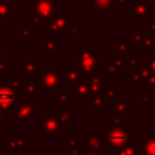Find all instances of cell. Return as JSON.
<instances>
[{
	"label": "cell",
	"instance_id": "cell-1",
	"mask_svg": "<svg viewBox=\"0 0 155 155\" xmlns=\"http://www.w3.org/2000/svg\"><path fill=\"white\" fill-rule=\"evenodd\" d=\"M130 127L111 126L107 132L103 133V139L109 144V147L114 149H121L127 144V140L130 139Z\"/></svg>",
	"mask_w": 155,
	"mask_h": 155
},
{
	"label": "cell",
	"instance_id": "cell-2",
	"mask_svg": "<svg viewBox=\"0 0 155 155\" xmlns=\"http://www.w3.org/2000/svg\"><path fill=\"white\" fill-rule=\"evenodd\" d=\"M75 61L81 76L87 78L91 75H97V57L92 54V52L88 48L76 53Z\"/></svg>",
	"mask_w": 155,
	"mask_h": 155
},
{
	"label": "cell",
	"instance_id": "cell-3",
	"mask_svg": "<svg viewBox=\"0 0 155 155\" xmlns=\"http://www.w3.org/2000/svg\"><path fill=\"white\" fill-rule=\"evenodd\" d=\"M31 17H39L41 21L52 19L57 16V5L58 0H33Z\"/></svg>",
	"mask_w": 155,
	"mask_h": 155
},
{
	"label": "cell",
	"instance_id": "cell-4",
	"mask_svg": "<svg viewBox=\"0 0 155 155\" xmlns=\"http://www.w3.org/2000/svg\"><path fill=\"white\" fill-rule=\"evenodd\" d=\"M42 86L52 92H58L59 88H62L64 86V81H65V78H61L57 73L53 71L52 69V65L48 67V69L46 71L42 73V75L38 79Z\"/></svg>",
	"mask_w": 155,
	"mask_h": 155
},
{
	"label": "cell",
	"instance_id": "cell-5",
	"mask_svg": "<svg viewBox=\"0 0 155 155\" xmlns=\"http://www.w3.org/2000/svg\"><path fill=\"white\" fill-rule=\"evenodd\" d=\"M130 13L137 21H145L149 16L153 15L151 6L147 2V0H137L136 4L131 5Z\"/></svg>",
	"mask_w": 155,
	"mask_h": 155
},
{
	"label": "cell",
	"instance_id": "cell-6",
	"mask_svg": "<svg viewBox=\"0 0 155 155\" xmlns=\"http://www.w3.org/2000/svg\"><path fill=\"white\" fill-rule=\"evenodd\" d=\"M42 124H44V130L54 137L58 136V133L63 131V125L58 121V119H56L53 116L45 115L42 117Z\"/></svg>",
	"mask_w": 155,
	"mask_h": 155
},
{
	"label": "cell",
	"instance_id": "cell-7",
	"mask_svg": "<svg viewBox=\"0 0 155 155\" xmlns=\"http://www.w3.org/2000/svg\"><path fill=\"white\" fill-rule=\"evenodd\" d=\"M48 31H69V18L65 16H56L48 21Z\"/></svg>",
	"mask_w": 155,
	"mask_h": 155
},
{
	"label": "cell",
	"instance_id": "cell-8",
	"mask_svg": "<svg viewBox=\"0 0 155 155\" xmlns=\"http://www.w3.org/2000/svg\"><path fill=\"white\" fill-rule=\"evenodd\" d=\"M86 139H87V144H86V154H99L102 155V140L99 137H97L94 133L87 132L86 133Z\"/></svg>",
	"mask_w": 155,
	"mask_h": 155
},
{
	"label": "cell",
	"instance_id": "cell-9",
	"mask_svg": "<svg viewBox=\"0 0 155 155\" xmlns=\"http://www.w3.org/2000/svg\"><path fill=\"white\" fill-rule=\"evenodd\" d=\"M16 97L17 94L8 85L0 84V104L1 105H5V107L11 105Z\"/></svg>",
	"mask_w": 155,
	"mask_h": 155
},
{
	"label": "cell",
	"instance_id": "cell-10",
	"mask_svg": "<svg viewBox=\"0 0 155 155\" xmlns=\"http://www.w3.org/2000/svg\"><path fill=\"white\" fill-rule=\"evenodd\" d=\"M86 84H87V86H88V88H90V93H91L92 98H93L94 96H97V94L101 93V90H102V87H101L102 79H101L99 76H97V75L87 76V78H86Z\"/></svg>",
	"mask_w": 155,
	"mask_h": 155
},
{
	"label": "cell",
	"instance_id": "cell-11",
	"mask_svg": "<svg viewBox=\"0 0 155 155\" xmlns=\"http://www.w3.org/2000/svg\"><path fill=\"white\" fill-rule=\"evenodd\" d=\"M142 151L147 155H155V137L142 138Z\"/></svg>",
	"mask_w": 155,
	"mask_h": 155
},
{
	"label": "cell",
	"instance_id": "cell-12",
	"mask_svg": "<svg viewBox=\"0 0 155 155\" xmlns=\"http://www.w3.org/2000/svg\"><path fill=\"white\" fill-rule=\"evenodd\" d=\"M142 151V149H137L136 145L132 144H126L121 149H115L114 155H138Z\"/></svg>",
	"mask_w": 155,
	"mask_h": 155
},
{
	"label": "cell",
	"instance_id": "cell-13",
	"mask_svg": "<svg viewBox=\"0 0 155 155\" xmlns=\"http://www.w3.org/2000/svg\"><path fill=\"white\" fill-rule=\"evenodd\" d=\"M75 98H92L90 88L86 82H78L75 90Z\"/></svg>",
	"mask_w": 155,
	"mask_h": 155
},
{
	"label": "cell",
	"instance_id": "cell-14",
	"mask_svg": "<svg viewBox=\"0 0 155 155\" xmlns=\"http://www.w3.org/2000/svg\"><path fill=\"white\" fill-rule=\"evenodd\" d=\"M13 7L8 4L7 0L0 2V21H7L10 15H13Z\"/></svg>",
	"mask_w": 155,
	"mask_h": 155
},
{
	"label": "cell",
	"instance_id": "cell-15",
	"mask_svg": "<svg viewBox=\"0 0 155 155\" xmlns=\"http://www.w3.org/2000/svg\"><path fill=\"white\" fill-rule=\"evenodd\" d=\"M130 53V46L126 44L125 39L121 38L117 44L114 45V54H128Z\"/></svg>",
	"mask_w": 155,
	"mask_h": 155
},
{
	"label": "cell",
	"instance_id": "cell-16",
	"mask_svg": "<svg viewBox=\"0 0 155 155\" xmlns=\"http://www.w3.org/2000/svg\"><path fill=\"white\" fill-rule=\"evenodd\" d=\"M113 0H93L92 10L94 11H103V10H110L113 7Z\"/></svg>",
	"mask_w": 155,
	"mask_h": 155
},
{
	"label": "cell",
	"instance_id": "cell-17",
	"mask_svg": "<svg viewBox=\"0 0 155 155\" xmlns=\"http://www.w3.org/2000/svg\"><path fill=\"white\" fill-rule=\"evenodd\" d=\"M80 76H81V74H80L79 68H78L76 65H70L64 78H65V81L75 82V81H78V80L80 79Z\"/></svg>",
	"mask_w": 155,
	"mask_h": 155
},
{
	"label": "cell",
	"instance_id": "cell-18",
	"mask_svg": "<svg viewBox=\"0 0 155 155\" xmlns=\"http://www.w3.org/2000/svg\"><path fill=\"white\" fill-rule=\"evenodd\" d=\"M101 94H102L103 97H105L108 101H109V98L117 99V97H119V88H117V87L102 88V90H101Z\"/></svg>",
	"mask_w": 155,
	"mask_h": 155
},
{
	"label": "cell",
	"instance_id": "cell-19",
	"mask_svg": "<svg viewBox=\"0 0 155 155\" xmlns=\"http://www.w3.org/2000/svg\"><path fill=\"white\" fill-rule=\"evenodd\" d=\"M114 107V114L115 115H121L124 111H126L127 110V108H128V105H127V103H125L124 101H120L119 98L117 99H114V104H113Z\"/></svg>",
	"mask_w": 155,
	"mask_h": 155
},
{
	"label": "cell",
	"instance_id": "cell-20",
	"mask_svg": "<svg viewBox=\"0 0 155 155\" xmlns=\"http://www.w3.org/2000/svg\"><path fill=\"white\" fill-rule=\"evenodd\" d=\"M105 104H108V99L105 97H103L102 94H97L92 98L91 107H92V109H99Z\"/></svg>",
	"mask_w": 155,
	"mask_h": 155
},
{
	"label": "cell",
	"instance_id": "cell-21",
	"mask_svg": "<svg viewBox=\"0 0 155 155\" xmlns=\"http://www.w3.org/2000/svg\"><path fill=\"white\" fill-rule=\"evenodd\" d=\"M74 119H75V116L71 115V114H69L67 110H63V109L59 110V120L62 121V125L63 126H69L70 121H73Z\"/></svg>",
	"mask_w": 155,
	"mask_h": 155
},
{
	"label": "cell",
	"instance_id": "cell-22",
	"mask_svg": "<svg viewBox=\"0 0 155 155\" xmlns=\"http://www.w3.org/2000/svg\"><path fill=\"white\" fill-rule=\"evenodd\" d=\"M154 44H155V42H154V38H153V35L149 34V33H144V35H143V40H142V42H140L142 47H143L144 50H150L151 46H153Z\"/></svg>",
	"mask_w": 155,
	"mask_h": 155
},
{
	"label": "cell",
	"instance_id": "cell-23",
	"mask_svg": "<svg viewBox=\"0 0 155 155\" xmlns=\"http://www.w3.org/2000/svg\"><path fill=\"white\" fill-rule=\"evenodd\" d=\"M103 70H104V71H107L108 74L113 75V76H117V75H119V73H120V71H119V69H117V67H116V65H115V63H114V59H109L108 64L103 67Z\"/></svg>",
	"mask_w": 155,
	"mask_h": 155
},
{
	"label": "cell",
	"instance_id": "cell-24",
	"mask_svg": "<svg viewBox=\"0 0 155 155\" xmlns=\"http://www.w3.org/2000/svg\"><path fill=\"white\" fill-rule=\"evenodd\" d=\"M21 69H22L28 76H33V75L36 74V64H35V62H28L27 64L22 65Z\"/></svg>",
	"mask_w": 155,
	"mask_h": 155
},
{
	"label": "cell",
	"instance_id": "cell-25",
	"mask_svg": "<svg viewBox=\"0 0 155 155\" xmlns=\"http://www.w3.org/2000/svg\"><path fill=\"white\" fill-rule=\"evenodd\" d=\"M114 63L117 67L119 71H122L126 67V58L124 54H114Z\"/></svg>",
	"mask_w": 155,
	"mask_h": 155
},
{
	"label": "cell",
	"instance_id": "cell-26",
	"mask_svg": "<svg viewBox=\"0 0 155 155\" xmlns=\"http://www.w3.org/2000/svg\"><path fill=\"white\" fill-rule=\"evenodd\" d=\"M65 148H70L71 150H80L81 148V139L79 137H73L68 143L64 144Z\"/></svg>",
	"mask_w": 155,
	"mask_h": 155
},
{
	"label": "cell",
	"instance_id": "cell-27",
	"mask_svg": "<svg viewBox=\"0 0 155 155\" xmlns=\"http://www.w3.org/2000/svg\"><path fill=\"white\" fill-rule=\"evenodd\" d=\"M57 45H58V39L57 38H53V39H51V40H48L46 44H45V48H46V51L51 54V53H53V51L56 50V47H57Z\"/></svg>",
	"mask_w": 155,
	"mask_h": 155
},
{
	"label": "cell",
	"instance_id": "cell-28",
	"mask_svg": "<svg viewBox=\"0 0 155 155\" xmlns=\"http://www.w3.org/2000/svg\"><path fill=\"white\" fill-rule=\"evenodd\" d=\"M140 64H142V62H140V59H138V58H136V57H130L128 59H126V65H128L130 68H131V70H132V73L134 71V68L136 67H140Z\"/></svg>",
	"mask_w": 155,
	"mask_h": 155
},
{
	"label": "cell",
	"instance_id": "cell-29",
	"mask_svg": "<svg viewBox=\"0 0 155 155\" xmlns=\"http://www.w3.org/2000/svg\"><path fill=\"white\" fill-rule=\"evenodd\" d=\"M21 117H23V116H29V115H31V114H34V107L31 105V104H29V105H22L21 107Z\"/></svg>",
	"mask_w": 155,
	"mask_h": 155
},
{
	"label": "cell",
	"instance_id": "cell-30",
	"mask_svg": "<svg viewBox=\"0 0 155 155\" xmlns=\"http://www.w3.org/2000/svg\"><path fill=\"white\" fill-rule=\"evenodd\" d=\"M143 35L144 33H131L130 34V41L132 44H140L142 40H143Z\"/></svg>",
	"mask_w": 155,
	"mask_h": 155
},
{
	"label": "cell",
	"instance_id": "cell-31",
	"mask_svg": "<svg viewBox=\"0 0 155 155\" xmlns=\"http://www.w3.org/2000/svg\"><path fill=\"white\" fill-rule=\"evenodd\" d=\"M151 73H153V71H151L148 67H147V68H142V69H140V71H139L140 78H142V81H143V80H144V81H147V80H148V78L151 75Z\"/></svg>",
	"mask_w": 155,
	"mask_h": 155
},
{
	"label": "cell",
	"instance_id": "cell-32",
	"mask_svg": "<svg viewBox=\"0 0 155 155\" xmlns=\"http://www.w3.org/2000/svg\"><path fill=\"white\" fill-rule=\"evenodd\" d=\"M36 85H35V82H29V84H27V86H25V88H24V91L27 92V94L28 96H30V93L35 97V90H36V87H35Z\"/></svg>",
	"mask_w": 155,
	"mask_h": 155
},
{
	"label": "cell",
	"instance_id": "cell-33",
	"mask_svg": "<svg viewBox=\"0 0 155 155\" xmlns=\"http://www.w3.org/2000/svg\"><path fill=\"white\" fill-rule=\"evenodd\" d=\"M140 101H142L143 104H151V102H153V94H151L150 92H148V93H143Z\"/></svg>",
	"mask_w": 155,
	"mask_h": 155
},
{
	"label": "cell",
	"instance_id": "cell-34",
	"mask_svg": "<svg viewBox=\"0 0 155 155\" xmlns=\"http://www.w3.org/2000/svg\"><path fill=\"white\" fill-rule=\"evenodd\" d=\"M69 35L71 38H80L81 36L80 29L79 28H69Z\"/></svg>",
	"mask_w": 155,
	"mask_h": 155
},
{
	"label": "cell",
	"instance_id": "cell-35",
	"mask_svg": "<svg viewBox=\"0 0 155 155\" xmlns=\"http://www.w3.org/2000/svg\"><path fill=\"white\" fill-rule=\"evenodd\" d=\"M124 115H115V125L117 127H124Z\"/></svg>",
	"mask_w": 155,
	"mask_h": 155
},
{
	"label": "cell",
	"instance_id": "cell-36",
	"mask_svg": "<svg viewBox=\"0 0 155 155\" xmlns=\"http://www.w3.org/2000/svg\"><path fill=\"white\" fill-rule=\"evenodd\" d=\"M59 103L64 104V103H69V94L68 93H62L59 96Z\"/></svg>",
	"mask_w": 155,
	"mask_h": 155
},
{
	"label": "cell",
	"instance_id": "cell-37",
	"mask_svg": "<svg viewBox=\"0 0 155 155\" xmlns=\"http://www.w3.org/2000/svg\"><path fill=\"white\" fill-rule=\"evenodd\" d=\"M131 81L132 82H136V81H142V78H140V74H139V71H137V73H132V75H131Z\"/></svg>",
	"mask_w": 155,
	"mask_h": 155
},
{
	"label": "cell",
	"instance_id": "cell-38",
	"mask_svg": "<svg viewBox=\"0 0 155 155\" xmlns=\"http://www.w3.org/2000/svg\"><path fill=\"white\" fill-rule=\"evenodd\" d=\"M147 27H148L147 33H149V34L155 33V22H148L147 23Z\"/></svg>",
	"mask_w": 155,
	"mask_h": 155
},
{
	"label": "cell",
	"instance_id": "cell-39",
	"mask_svg": "<svg viewBox=\"0 0 155 155\" xmlns=\"http://www.w3.org/2000/svg\"><path fill=\"white\" fill-rule=\"evenodd\" d=\"M148 68L154 73L155 71V56L154 57H151V59L148 62Z\"/></svg>",
	"mask_w": 155,
	"mask_h": 155
},
{
	"label": "cell",
	"instance_id": "cell-40",
	"mask_svg": "<svg viewBox=\"0 0 155 155\" xmlns=\"http://www.w3.org/2000/svg\"><path fill=\"white\" fill-rule=\"evenodd\" d=\"M41 23H42V21H41L39 17H31V25H33V27L40 25Z\"/></svg>",
	"mask_w": 155,
	"mask_h": 155
},
{
	"label": "cell",
	"instance_id": "cell-41",
	"mask_svg": "<svg viewBox=\"0 0 155 155\" xmlns=\"http://www.w3.org/2000/svg\"><path fill=\"white\" fill-rule=\"evenodd\" d=\"M8 62L7 61H4V59H0V70H7L8 68Z\"/></svg>",
	"mask_w": 155,
	"mask_h": 155
},
{
	"label": "cell",
	"instance_id": "cell-42",
	"mask_svg": "<svg viewBox=\"0 0 155 155\" xmlns=\"http://www.w3.org/2000/svg\"><path fill=\"white\" fill-rule=\"evenodd\" d=\"M28 35H30V31L24 30V28H22V36H28Z\"/></svg>",
	"mask_w": 155,
	"mask_h": 155
},
{
	"label": "cell",
	"instance_id": "cell-43",
	"mask_svg": "<svg viewBox=\"0 0 155 155\" xmlns=\"http://www.w3.org/2000/svg\"><path fill=\"white\" fill-rule=\"evenodd\" d=\"M70 155H86V154H81L79 150H71L70 151Z\"/></svg>",
	"mask_w": 155,
	"mask_h": 155
},
{
	"label": "cell",
	"instance_id": "cell-44",
	"mask_svg": "<svg viewBox=\"0 0 155 155\" xmlns=\"http://www.w3.org/2000/svg\"><path fill=\"white\" fill-rule=\"evenodd\" d=\"M113 2H114V4H116V5H121V4H124V2H125V0H113Z\"/></svg>",
	"mask_w": 155,
	"mask_h": 155
},
{
	"label": "cell",
	"instance_id": "cell-45",
	"mask_svg": "<svg viewBox=\"0 0 155 155\" xmlns=\"http://www.w3.org/2000/svg\"><path fill=\"white\" fill-rule=\"evenodd\" d=\"M147 2L151 6V5H154V4H155V0H147Z\"/></svg>",
	"mask_w": 155,
	"mask_h": 155
},
{
	"label": "cell",
	"instance_id": "cell-46",
	"mask_svg": "<svg viewBox=\"0 0 155 155\" xmlns=\"http://www.w3.org/2000/svg\"><path fill=\"white\" fill-rule=\"evenodd\" d=\"M153 120H155V109L153 110Z\"/></svg>",
	"mask_w": 155,
	"mask_h": 155
},
{
	"label": "cell",
	"instance_id": "cell-47",
	"mask_svg": "<svg viewBox=\"0 0 155 155\" xmlns=\"http://www.w3.org/2000/svg\"><path fill=\"white\" fill-rule=\"evenodd\" d=\"M86 155H99V154H86Z\"/></svg>",
	"mask_w": 155,
	"mask_h": 155
},
{
	"label": "cell",
	"instance_id": "cell-48",
	"mask_svg": "<svg viewBox=\"0 0 155 155\" xmlns=\"http://www.w3.org/2000/svg\"><path fill=\"white\" fill-rule=\"evenodd\" d=\"M154 42H155V39H154Z\"/></svg>",
	"mask_w": 155,
	"mask_h": 155
},
{
	"label": "cell",
	"instance_id": "cell-49",
	"mask_svg": "<svg viewBox=\"0 0 155 155\" xmlns=\"http://www.w3.org/2000/svg\"><path fill=\"white\" fill-rule=\"evenodd\" d=\"M154 22H155V21H154Z\"/></svg>",
	"mask_w": 155,
	"mask_h": 155
}]
</instances>
